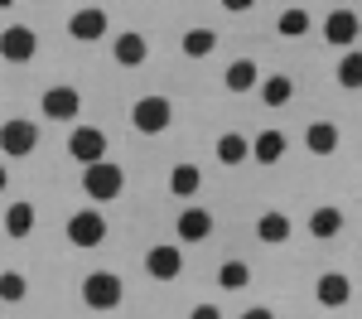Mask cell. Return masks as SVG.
Masks as SVG:
<instances>
[{"label": "cell", "mask_w": 362, "mask_h": 319, "mask_svg": "<svg viewBox=\"0 0 362 319\" xmlns=\"http://www.w3.org/2000/svg\"><path fill=\"white\" fill-rule=\"evenodd\" d=\"M290 97H295V83H290L285 73H271V78L261 83V102H266V107H285Z\"/></svg>", "instance_id": "cell-23"}, {"label": "cell", "mask_w": 362, "mask_h": 319, "mask_svg": "<svg viewBox=\"0 0 362 319\" xmlns=\"http://www.w3.org/2000/svg\"><path fill=\"white\" fill-rule=\"evenodd\" d=\"M63 232H68L73 247H102V242H107V218H102L97 208H78Z\"/></svg>", "instance_id": "cell-6"}, {"label": "cell", "mask_w": 362, "mask_h": 319, "mask_svg": "<svg viewBox=\"0 0 362 319\" xmlns=\"http://www.w3.org/2000/svg\"><path fill=\"white\" fill-rule=\"evenodd\" d=\"M5 232H10V237H15V242H20V237H29V232H34V203H10V208H5Z\"/></svg>", "instance_id": "cell-22"}, {"label": "cell", "mask_w": 362, "mask_h": 319, "mask_svg": "<svg viewBox=\"0 0 362 319\" xmlns=\"http://www.w3.org/2000/svg\"><path fill=\"white\" fill-rule=\"evenodd\" d=\"M358 34H362L358 10L338 5V10H329V15H324V39H329L334 49H353V44H358Z\"/></svg>", "instance_id": "cell-7"}, {"label": "cell", "mask_w": 362, "mask_h": 319, "mask_svg": "<svg viewBox=\"0 0 362 319\" xmlns=\"http://www.w3.org/2000/svg\"><path fill=\"white\" fill-rule=\"evenodd\" d=\"M223 83L232 87V92H251V87L261 83V73H256V63H251V58H232V63H227V73H223Z\"/></svg>", "instance_id": "cell-21"}, {"label": "cell", "mask_w": 362, "mask_h": 319, "mask_svg": "<svg viewBox=\"0 0 362 319\" xmlns=\"http://www.w3.org/2000/svg\"><path fill=\"white\" fill-rule=\"evenodd\" d=\"M314 300H319L324 310H343V305L353 300V281H348L343 271H324V276L314 281Z\"/></svg>", "instance_id": "cell-11"}, {"label": "cell", "mask_w": 362, "mask_h": 319, "mask_svg": "<svg viewBox=\"0 0 362 319\" xmlns=\"http://www.w3.org/2000/svg\"><path fill=\"white\" fill-rule=\"evenodd\" d=\"M121 189H126V170L112 165V160H102V165H87L83 170V194L92 203H112L121 199Z\"/></svg>", "instance_id": "cell-2"}, {"label": "cell", "mask_w": 362, "mask_h": 319, "mask_svg": "<svg viewBox=\"0 0 362 319\" xmlns=\"http://www.w3.org/2000/svg\"><path fill=\"white\" fill-rule=\"evenodd\" d=\"M78 112H83V92L68 83H58L44 92V116L49 121H78Z\"/></svg>", "instance_id": "cell-9"}, {"label": "cell", "mask_w": 362, "mask_h": 319, "mask_svg": "<svg viewBox=\"0 0 362 319\" xmlns=\"http://www.w3.org/2000/svg\"><path fill=\"white\" fill-rule=\"evenodd\" d=\"M174 232H179V242H203V237L213 232V213H208V208H184L179 223H174Z\"/></svg>", "instance_id": "cell-15"}, {"label": "cell", "mask_w": 362, "mask_h": 319, "mask_svg": "<svg viewBox=\"0 0 362 319\" xmlns=\"http://www.w3.org/2000/svg\"><path fill=\"white\" fill-rule=\"evenodd\" d=\"M256 237H261L266 247H280V242H290V218H285L280 208L261 213V218H256Z\"/></svg>", "instance_id": "cell-17"}, {"label": "cell", "mask_w": 362, "mask_h": 319, "mask_svg": "<svg viewBox=\"0 0 362 319\" xmlns=\"http://www.w3.org/2000/svg\"><path fill=\"white\" fill-rule=\"evenodd\" d=\"M338 232H343V208H329V203H324V208L309 213V237H324V242H329Z\"/></svg>", "instance_id": "cell-20"}, {"label": "cell", "mask_w": 362, "mask_h": 319, "mask_svg": "<svg viewBox=\"0 0 362 319\" xmlns=\"http://www.w3.org/2000/svg\"><path fill=\"white\" fill-rule=\"evenodd\" d=\"M5 184H10V170H5V165H0V194H5Z\"/></svg>", "instance_id": "cell-31"}, {"label": "cell", "mask_w": 362, "mask_h": 319, "mask_svg": "<svg viewBox=\"0 0 362 319\" xmlns=\"http://www.w3.org/2000/svg\"><path fill=\"white\" fill-rule=\"evenodd\" d=\"M198 189H203V170L189 165V160H179V165L169 170V194H174V199H194Z\"/></svg>", "instance_id": "cell-16"}, {"label": "cell", "mask_w": 362, "mask_h": 319, "mask_svg": "<svg viewBox=\"0 0 362 319\" xmlns=\"http://www.w3.org/2000/svg\"><path fill=\"white\" fill-rule=\"evenodd\" d=\"M338 141H343V136H338V126H334V121H314V126L305 131L309 155H334V150H338Z\"/></svg>", "instance_id": "cell-19"}, {"label": "cell", "mask_w": 362, "mask_h": 319, "mask_svg": "<svg viewBox=\"0 0 362 319\" xmlns=\"http://www.w3.org/2000/svg\"><path fill=\"white\" fill-rule=\"evenodd\" d=\"M29 295V281L20 271H0V300H10V305H20Z\"/></svg>", "instance_id": "cell-28"}, {"label": "cell", "mask_w": 362, "mask_h": 319, "mask_svg": "<svg viewBox=\"0 0 362 319\" xmlns=\"http://www.w3.org/2000/svg\"><path fill=\"white\" fill-rule=\"evenodd\" d=\"M285 150H290L285 131H261V136L251 141V160H256V165H280V160H285Z\"/></svg>", "instance_id": "cell-14"}, {"label": "cell", "mask_w": 362, "mask_h": 319, "mask_svg": "<svg viewBox=\"0 0 362 319\" xmlns=\"http://www.w3.org/2000/svg\"><path fill=\"white\" fill-rule=\"evenodd\" d=\"M145 271H150L155 281H179V271H184V252L169 247V242H160V247L145 252Z\"/></svg>", "instance_id": "cell-12"}, {"label": "cell", "mask_w": 362, "mask_h": 319, "mask_svg": "<svg viewBox=\"0 0 362 319\" xmlns=\"http://www.w3.org/2000/svg\"><path fill=\"white\" fill-rule=\"evenodd\" d=\"M338 87H348V92H358V87H362V54H358V49L338 58Z\"/></svg>", "instance_id": "cell-26"}, {"label": "cell", "mask_w": 362, "mask_h": 319, "mask_svg": "<svg viewBox=\"0 0 362 319\" xmlns=\"http://www.w3.org/2000/svg\"><path fill=\"white\" fill-rule=\"evenodd\" d=\"M34 145H39V126L34 121H25V116L0 121V150H5V160H25V155H34Z\"/></svg>", "instance_id": "cell-4"}, {"label": "cell", "mask_w": 362, "mask_h": 319, "mask_svg": "<svg viewBox=\"0 0 362 319\" xmlns=\"http://www.w3.org/2000/svg\"><path fill=\"white\" fill-rule=\"evenodd\" d=\"M107 25H112V20H107V10H97V5H83V10L68 15V34L83 39V44H97V39L107 34Z\"/></svg>", "instance_id": "cell-10"}, {"label": "cell", "mask_w": 362, "mask_h": 319, "mask_svg": "<svg viewBox=\"0 0 362 319\" xmlns=\"http://www.w3.org/2000/svg\"><path fill=\"white\" fill-rule=\"evenodd\" d=\"M68 155L78 160V165H102L107 160V131H97V126H78V131H68Z\"/></svg>", "instance_id": "cell-5"}, {"label": "cell", "mask_w": 362, "mask_h": 319, "mask_svg": "<svg viewBox=\"0 0 362 319\" xmlns=\"http://www.w3.org/2000/svg\"><path fill=\"white\" fill-rule=\"evenodd\" d=\"M34 54H39V34L29 25H5V34H0V58L5 63H29Z\"/></svg>", "instance_id": "cell-8"}, {"label": "cell", "mask_w": 362, "mask_h": 319, "mask_svg": "<svg viewBox=\"0 0 362 319\" xmlns=\"http://www.w3.org/2000/svg\"><path fill=\"white\" fill-rule=\"evenodd\" d=\"M189 319H223V310H218V305H194Z\"/></svg>", "instance_id": "cell-29"}, {"label": "cell", "mask_w": 362, "mask_h": 319, "mask_svg": "<svg viewBox=\"0 0 362 319\" xmlns=\"http://www.w3.org/2000/svg\"><path fill=\"white\" fill-rule=\"evenodd\" d=\"M218 286L232 290V295L247 290L251 286V266H247V261H223V266H218Z\"/></svg>", "instance_id": "cell-24"}, {"label": "cell", "mask_w": 362, "mask_h": 319, "mask_svg": "<svg viewBox=\"0 0 362 319\" xmlns=\"http://www.w3.org/2000/svg\"><path fill=\"white\" fill-rule=\"evenodd\" d=\"M309 25H314V20H309V10H300V5H290V10L276 20V29L285 34V39H300V34H309Z\"/></svg>", "instance_id": "cell-25"}, {"label": "cell", "mask_w": 362, "mask_h": 319, "mask_svg": "<svg viewBox=\"0 0 362 319\" xmlns=\"http://www.w3.org/2000/svg\"><path fill=\"white\" fill-rule=\"evenodd\" d=\"M213 49H218V34H213V29H189V34H184V54L189 58H208Z\"/></svg>", "instance_id": "cell-27"}, {"label": "cell", "mask_w": 362, "mask_h": 319, "mask_svg": "<svg viewBox=\"0 0 362 319\" xmlns=\"http://www.w3.org/2000/svg\"><path fill=\"white\" fill-rule=\"evenodd\" d=\"M145 54H150V44H145V34H136V29H126V34H116V44H112V58L121 63V68H140V63H145Z\"/></svg>", "instance_id": "cell-13"}, {"label": "cell", "mask_w": 362, "mask_h": 319, "mask_svg": "<svg viewBox=\"0 0 362 319\" xmlns=\"http://www.w3.org/2000/svg\"><path fill=\"white\" fill-rule=\"evenodd\" d=\"M218 160H223L227 170L247 165V160H251V141L242 136V131H227V136H218Z\"/></svg>", "instance_id": "cell-18"}, {"label": "cell", "mask_w": 362, "mask_h": 319, "mask_svg": "<svg viewBox=\"0 0 362 319\" xmlns=\"http://www.w3.org/2000/svg\"><path fill=\"white\" fill-rule=\"evenodd\" d=\"M121 295H126V286H121L116 271H87V276H83V305H87V310L107 315V310L121 305Z\"/></svg>", "instance_id": "cell-1"}, {"label": "cell", "mask_w": 362, "mask_h": 319, "mask_svg": "<svg viewBox=\"0 0 362 319\" xmlns=\"http://www.w3.org/2000/svg\"><path fill=\"white\" fill-rule=\"evenodd\" d=\"M237 319H276V310H266V305H251V310H242Z\"/></svg>", "instance_id": "cell-30"}, {"label": "cell", "mask_w": 362, "mask_h": 319, "mask_svg": "<svg viewBox=\"0 0 362 319\" xmlns=\"http://www.w3.org/2000/svg\"><path fill=\"white\" fill-rule=\"evenodd\" d=\"M131 121H136L140 136H160V131H169V121H174V107H169V97L150 92V97H140L136 107H131Z\"/></svg>", "instance_id": "cell-3"}]
</instances>
